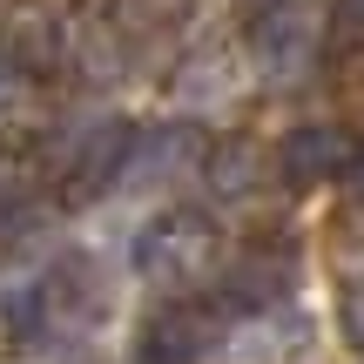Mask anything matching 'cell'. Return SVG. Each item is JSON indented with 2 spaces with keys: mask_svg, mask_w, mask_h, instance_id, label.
<instances>
[{
  "mask_svg": "<svg viewBox=\"0 0 364 364\" xmlns=\"http://www.w3.org/2000/svg\"><path fill=\"white\" fill-rule=\"evenodd\" d=\"M216 263H223V236H216L209 216H182L176 209V216H156L135 236V270L162 290L203 284V277H216Z\"/></svg>",
  "mask_w": 364,
  "mask_h": 364,
  "instance_id": "cell-1",
  "label": "cell"
},
{
  "mask_svg": "<svg viewBox=\"0 0 364 364\" xmlns=\"http://www.w3.org/2000/svg\"><path fill=\"white\" fill-rule=\"evenodd\" d=\"M297 290V250L290 243H250L223 263V284H216V304L236 317H257V311H277L290 304Z\"/></svg>",
  "mask_w": 364,
  "mask_h": 364,
  "instance_id": "cell-2",
  "label": "cell"
},
{
  "mask_svg": "<svg viewBox=\"0 0 364 364\" xmlns=\"http://www.w3.org/2000/svg\"><path fill=\"white\" fill-rule=\"evenodd\" d=\"M129 142H135V129H129V122L88 115V122H75V129H61V135H54L48 162L61 169V182H68L75 196H88V189H108V182L122 176V156H129Z\"/></svg>",
  "mask_w": 364,
  "mask_h": 364,
  "instance_id": "cell-3",
  "label": "cell"
},
{
  "mask_svg": "<svg viewBox=\"0 0 364 364\" xmlns=\"http://www.w3.org/2000/svg\"><path fill=\"white\" fill-rule=\"evenodd\" d=\"M317 61V14L304 0H277V7L250 14V68H263V81H290Z\"/></svg>",
  "mask_w": 364,
  "mask_h": 364,
  "instance_id": "cell-4",
  "label": "cell"
},
{
  "mask_svg": "<svg viewBox=\"0 0 364 364\" xmlns=\"http://www.w3.org/2000/svg\"><path fill=\"white\" fill-rule=\"evenodd\" d=\"M209 351H223V304H169L149 317V364H203Z\"/></svg>",
  "mask_w": 364,
  "mask_h": 364,
  "instance_id": "cell-5",
  "label": "cell"
},
{
  "mask_svg": "<svg viewBox=\"0 0 364 364\" xmlns=\"http://www.w3.org/2000/svg\"><path fill=\"white\" fill-rule=\"evenodd\" d=\"M203 162V135H196V115H182V122H156V129H142L129 142V156H122V176L115 182H129V189H149V182H169L182 169H196Z\"/></svg>",
  "mask_w": 364,
  "mask_h": 364,
  "instance_id": "cell-6",
  "label": "cell"
},
{
  "mask_svg": "<svg viewBox=\"0 0 364 364\" xmlns=\"http://www.w3.org/2000/svg\"><path fill=\"white\" fill-rule=\"evenodd\" d=\"M351 135L338 129V122H297V129L284 135V149H277V176L290 182V189H317V182H338L351 169Z\"/></svg>",
  "mask_w": 364,
  "mask_h": 364,
  "instance_id": "cell-7",
  "label": "cell"
},
{
  "mask_svg": "<svg viewBox=\"0 0 364 364\" xmlns=\"http://www.w3.org/2000/svg\"><path fill=\"white\" fill-rule=\"evenodd\" d=\"M257 169H263V156L250 142L216 149V156H209V189H216V196H250V189H257Z\"/></svg>",
  "mask_w": 364,
  "mask_h": 364,
  "instance_id": "cell-8",
  "label": "cell"
},
{
  "mask_svg": "<svg viewBox=\"0 0 364 364\" xmlns=\"http://www.w3.org/2000/svg\"><path fill=\"white\" fill-rule=\"evenodd\" d=\"M338 324H344V338L364 351V270L344 277V290H338Z\"/></svg>",
  "mask_w": 364,
  "mask_h": 364,
  "instance_id": "cell-9",
  "label": "cell"
},
{
  "mask_svg": "<svg viewBox=\"0 0 364 364\" xmlns=\"http://www.w3.org/2000/svg\"><path fill=\"white\" fill-rule=\"evenodd\" d=\"M21 102H27V75H21V61H0V122L21 115Z\"/></svg>",
  "mask_w": 364,
  "mask_h": 364,
  "instance_id": "cell-10",
  "label": "cell"
},
{
  "mask_svg": "<svg viewBox=\"0 0 364 364\" xmlns=\"http://www.w3.org/2000/svg\"><path fill=\"white\" fill-rule=\"evenodd\" d=\"M344 182H351V196H358V203H364V149H358V156H351V169H344Z\"/></svg>",
  "mask_w": 364,
  "mask_h": 364,
  "instance_id": "cell-11",
  "label": "cell"
},
{
  "mask_svg": "<svg viewBox=\"0 0 364 364\" xmlns=\"http://www.w3.org/2000/svg\"><path fill=\"white\" fill-rule=\"evenodd\" d=\"M344 27H351V34L364 41V0H344Z\"/></svg>",
  "mask_w": 364,
  "mask_h": 364,
  "instance_id": "cell-12",
  "label": "cell"
}]
</instances>
